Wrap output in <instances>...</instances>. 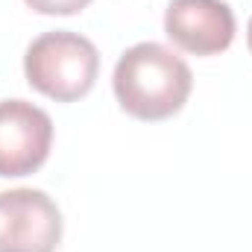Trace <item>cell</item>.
I'll return each mask as SVG.
<instances>
[{"instance_id":"obj_1","label":"cell","mask_w":252,"mask_h":252,"mask_svg":"<svg viewBox=\"0 0 252 252\" xmlns=\"http://www.w3.org/2000/svg\"><path fill=\"white\" fill-rule=\"evenodd\" d=\"M115 97L135 121H167L188 103L193 73L182 56L158 41L132 44L115 64Z\"/></svg>"},{"instance_id":"obj_2","label":"cell","mask_w":252,"mask_h":252,"mask_svg":"<svg viewBox=\"0 0 252 252\" xmlns=\"http://www.w3.org/2000/svg\"><path fill=\"white\" fill-rule=\"evenodd\" d=\"M24 73L38 94L56 103H73L94 88L100 73V53L91 38L70 30H53L27 47Z\"/></svg>"},{"instance_id":"obj_3","label":"cell","mask_w":252,"mask_h":252,"mask_svg":"<svg viewBox=\"0 0 252 252\" xmlns=\"http://www.w3.org/2000/svg\"><path fill=\"white\" fill-rule=\"evenodd\" d=\"M62 244V211L35 188L0 193V252H56Z\"/></svg>"},{"instance_id":"obj_4","label":"cell","mask_w":252,"mask_h":252,"mask_svg":"<svg viewBox=\"0 0 252 252\" xmlns=\"http://www.w3.org/2000/svg\"><path fill=\"white\" fill-rule=\"evenodd\" d=\"M53 147V121L27 100H0V179L35 173Z\"/></svg>"},{"instance_id":"obj_5","label":"cell","mask_w":252,"mask_h":252,"mask_svg":"<svg viewBox=\"0 0 252 252\" xmlns=\"http://www.w3.org/2000/svg\"><path fill=\"white\" fill-rule=\"evenodd\" d=\"M167 38L193 56H214L235 41V12L226 0H173L164 12Z\"/></svg>"},{"instance_id":"obj_6","label":"cell","mask_w":252,"mask_h":252,"mask_svg":"<svg viewBox=\"0 0 252 252\" xmlns=\"http://www.w3.org/2000/svg\"><path fill=\"white\" fill-rule=\"evenodd\" d=\"M24 3L38 15H76L91 0H24Z\"/></svg>"},{"instance_id":"obj_7","label":"cell","mask_w":252,"mask_h":252,"mask_svg":"<svg viewBox=\"0 0 252 252\" xmlns=\"http://www.w3.org/2000/svg\"><path fill=\"white\" fill-rule=\"evenodd\" d=\"M247 44H250V53H252V18H250V27H247Z\"/></svg>"}]
</instances>
